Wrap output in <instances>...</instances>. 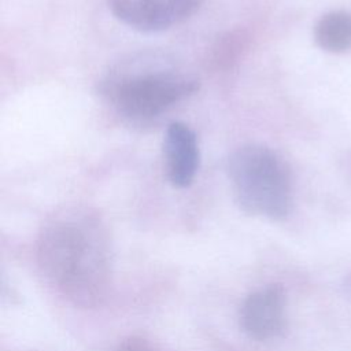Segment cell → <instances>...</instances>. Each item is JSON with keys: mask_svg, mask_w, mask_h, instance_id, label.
<instances>
[{"mask_svg": "<svg viewBox=\"0 0 351 351\" xmlns=\"http://www.w3.org/2000/svg\"><path fill=\"white\" fill-rule=\"evenodd\" d=\"M37 261L45 280L69 302L92 307L110 287L111 258L100 221L71 208L49 219L37 241Z\"/></svg>", "mask_w": 351, "mask_h": 351, "instance_id": "cell-1", "label": "cell"}, {"mask_svg": "<svg viewBox=\"0 0 351 351\" xmlns=\"http://www.w3.org/2000/svg\"><path fill=\"white\" fill-rule=\"evenodd\" d=\"M197 78L166 56L140 55L112 67L99 92L125 119L148 122L193 95Z\"/></svg>", "mask_w": 351, "mask_h": 351, "instance_id": "cell-2", "label": "cell"}, {"mask_svg": "<svg viewBox=\"0 0 351 351\" xmlns=\"http://www.w3.org/2000/svg\"><path fill=\"white\" fill-rule=\"evenodd\" d=\"M232 192L247 214L270 219L285 218L292 207V181L281 156L263 144L236 148L226 165Z\"/></svg>", "mask_w": 351, "mask_h": 351, "instance_id": "cell-3", "label": "cell"}, {"mask_svg": "<svg viewBox=\"0 0 351 351\" xmlns=\"http://www.w3.org/2000/svg\"><path fill=\"white\" fill-rule=\"evenodd\" d=\"M111 12L126 26L155 33L188 19L202 0H107Z\"/></svg>", "mask_w": 351, "mask_h": 351, "instance_id": "cell-4", "label": "cell"}, {"mask_svg": "<svg viewBox=\"0 0 351 351\" xmlns=\"http://www.w3.org/2000/svg\"><path fill=\"white\" fill-rule=\"evenodd\" d=\"M240 326L255 340H269L278 336L285 326V293L281 285L261 288L243 302Z\"/></svg>", "mask_w": 351, "mask_h": 351, "instance_id": "cell-5", "label": "cell"}, {"mask_svg": "<svg viewBox=\"0 0 351 351\" xmlns=\"http://www.w3.org/2000/svg\"><path fill=\"white\" fill-rule=\"evenodd\" d=\"M166 178L174 188L189 186L199 169V144L195 132L184 122H171L163 137Z\"/></svg>", "mask_w": 351, "mask_h": 351, "instance_id": "cell-6", "label": "cell"}, {"mask_svg": "<svg viewBox=\"0 0 351 351\" xmlns=\"http://www.w3.org/2000/svg\"><path fill=\"white\" fill-rule=\"evenodd\" d=\"M317 44L328 52H346L351 49V14L333 11L325 14L314 30Z\"/></svg>", "mask_w": 351, "mask_h": 351, "instance_id": "cell-7", "label": "cell"}, {"mask_svg": "<svg viewBox=\"0 0 351 351\" xmlns=\"http://www.w3.org/2000/svg\"><path fill=\"white\" fill-rule=\"evenodd\" d=\"M117 351H152V348L140 339H128L119 344Z\"/></svg>", "mask_w": 351, "mask_h": 351, "instance_id": "cell-8", "label": "cell"}]
</instances>
